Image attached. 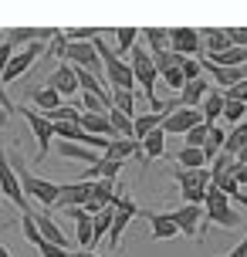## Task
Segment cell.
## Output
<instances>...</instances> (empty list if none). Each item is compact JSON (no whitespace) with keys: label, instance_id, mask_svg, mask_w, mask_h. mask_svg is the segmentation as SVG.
<instances>
[{"label":"cell","instance_id":"3957f363","mask_svg":"<svg viewBox=\"0 0 247 257\" xmlns=\"http://www.w3.org/2000/svg\"><path fill=\"white\" fill-rule=\"evenodd\" d=\"M207 223H217V227H227V230L230 227H240V213L234 210V203L220 190H213V186L203 196V227Z\"/></svg>","mask_w":247,"mask_h":257},{"label":"cell","instance_id":"5bb4252c","mask_svg":"<svg viewBox=\"0 0 247 257\" xmlns=\"http://www.w3.org/2000/svg\"><path fill=\"white\" fill-rule=\"evenodd\" d=\"M48 88L58 91L61 98L78 95V78H75V68H71V64H58L51 75H48Z\"/></svg>","mask_w":247,"mask_h":257},{"label":"cell","instance_id":"9c48e42d","mask_svg":"<svg viewBox=\"0 0 247 257\" xmlns=\"http://www.w3.org/2000/svg\"><path fill=\"white\" fill-rule=\"evenodd\" d=\"M0 193L11 200L21 213H27L31 210V203L24 200V193H21V183H17V173L11 169V163H7V156H4V149H0Z\"/></svg>","mask_w":247,"mask_h":257},{"label":"cell","instance_id":"d6a6232c","mask_svg":"<svg viewBox=\"0 0 247 257\" xmlns=\"http://www.w3.org/2000/svg\"><path fill=\"white\" fill-rule=\"evenodd\" d=\"M244 118H247V105H240V102H227V98H223V115H220V122L240 125Z\"/></svg>","mask_w":247,"mask_h":257},{"label":"cell","instance_id":"8fae6325","mask_svg":"<svg viewBox=\"0 0 247 257\" xmlns=\"http://www.w3.org/2000/svg\"><path fill=\"white\" fill-rule=\"evenodd\" d=\"M88 193H91V183H81V180H71V183H58V210H75V206H85L88 203Z\"/></svg>","mask_w":247,"mask_h":257},{"label":"cell","instance_id":"4316f807","mask_svg":"<svg viewBox=\"0 0 247 257\" xmlns=\"http://www.w3.org/2000/svg\"><path fill=\"white\" fill-rule=\"evenodd\" d=\"M176 166L180 169H207V156H203V149H190V146H183V149H176Z\"/></svg>","mask_w":247,"mask_h":257},{"label":"cell","instance_id":"7dc6e473","mask_svg":"<svg viewBox=\"0 0 247 257\" xmlns=\"http://www.w3.org/2000/svg\"><path fill=\"white\" fill-rule=\"evenodd\" d=\"M0 125H4V118H0Z\"/></svg>","mask_w":247,"mask_h":257},{"label":"cell","instance_id":"b9f144b4","mask_svg":"<svg viewBox=\"0 0 247 257\" xmlns=\"http://www.w3.org/2000/svg\"><path fill=\"white\" fill-rule=\"evenodd\" d=\"M230 176H234L237 186H247V166H240L237 159H234V166H230Z\"/></svg>","mask_w":247,"mask_h":257},{"label":"cell","instance_id":"7402d4cb","mask_svg":"<svg viewBox=\"0 0 247 257\" xmlns=\"http://www.w3.org/2000/svg\"><path fill=\"white\" fill-rule=\"evenodd\" d=\"M139 38H146V51L149 54H159V51H169V27H143Z\"/></svg>","mask_w":247,"mask_h":257},{"label":"cell","instance_id":"d590c367","mask_svg":"<svg viewBox=\"0 0 247 257\" xmlns=\"http://www.w3.org/2000/svg\"><path fill=\"white\" fill-rule=\"evenodd\" d=\"M159 78H163V81H166V85H169L173 91H176V95H180V91H183V85H186V78H183V71H180V68H169V71H163Z\"/></svg>","mask_w":247,"mask_h":257},{"label":"cell","instance_id":"e0dca14e","mask_svg":"<svg viewBox=\"0 0 247 257\" xmlns=\"http://www.w3.org/2000/svg\"><path fill=\"white\" fill-rule=\"evenodd\" d=\"M102 159H108V163H126V159H143V153H139V142L136 139H108V146H105Z\"/></svg>","mask_w":247,"mask_h":257},{"label":"cell","instance_id":"ffe728a7","mask_svg":"<svg viewBox=\"0 0 247 257\" xmlns=\"http://www.w3.org/2000/svg\"><path fill=\"white\" fill-rule=\"evenodd\" d=\"M118 173H122V166L118 163H108V159H98L95 166H85L78 173L81 183H98V180H115Z\"/></svg>","mask_w":247,"mask_h":257},{"label":"cell","instance_id":"ab89813d","mask_svg":"<svg viewBox=\"0 0 247 257\" xmlns=\"http://www.w3.org/2000/svg\"><path fill=\"white\" fill-rule=\"evenodd\" d=\"M14 51H17V48H14L11 41H0V78H4V68H7V61L14 58Z\"/></svg>","mask_w":247,"mask_h":257},{"label":"cell","instance_id":"f6af8a7d","mask_svg":"<svg viewBox=\"0 0 247 257\" xmlns=\"http://www.w3.org/2000/svg\"><path fill=\"white\" fill-rule=\"evenodd\" d=\"M0 257H11V250H7V247L0 244Z\"/></svg>","mask_w":247,"mask_h":257},{"label":"cell","instance_id":"83f0119b","mask_svg":"<svg viewBox=\"0 0 247 257\" xmlns=\"http://www.w3.org/2000/svg\"><path fill=\"white\" fill-rule=\"evenodd\" d=\"M112 38H115V48H112V51L122 58V54H129L132 48H136V41H139V27H115Z\"/></svg>","mask_w":247,"mask_h":257},{"label":"cell","instance_id":"e575fe53","mask_svg":"<svg viewBox=\"0 0 247 257\" xmlns=\"http://www.w3.org/2000/svg\"><path fill=\"white\" fill-rule=\"evenodd\" d=\"M21 233H24V240L31 247H41L44 240H41V233H38V227H34V220H31V210L27 213H21Z\"/></svg>","mask_w":247,"mask_h":257},{"label":"cell","instance_id":"9a60e30c","mask_svg":"<svg viewBox=\"0 0 247 257\" xmlns=\"http://www.w3.org/2000/svg\"><path fill=\"white\" fill-rule=\"evenodd\" d=\"M139 217H146V223H149V237H153V240H173V237L180 233L169 213H156V210H139Z\"/></svg>","mask_w":247,"mask_h":257},{"label":"cell","instance_id":"4fadbf2b","mask_svg":"<svg viewBox=\"0 0 247 257\" xmlns=\"http://www.w3.org/2000/svg\"><path fill=\"white\" fill-rule=\"evenodd\" d=\"M31 220H34V227H38V233H41V240H48V244H54V247H61V250H68V237H65V230L54 223L44 210H34L31 206Z\"/></svg>","mask_w":247,"mask_h":257},{"label":"cell","instance_id":"44dd1931","mask_svg":"<svg viewBox=\"0 0 247 257\" xmlns=\"http://www.w3.org/2000/svg\"><path fill=\"white\" fill-rule=\"evenodd\" d=\"M200 115H203L207 125H217V122H220V115H223V91L220 88L207 91V98L200 102Z\"/></svg>","mask_w":247,"mask_h":257},{"label":"cell","instance_id":"d6986e66","mask_svg":"<svg viewBox=\"0 0 247 257\" xmlns=\"http://www.w3.org/2000/svg\"><path fill=\"white\" fill-rule=\"evenodd\" d=\"M27 98H31V105H34V112H41V115H48V112H54L58 105H65V98H61L58 91H51L48 85H44V88H31Z\"/></svg>","mask_w":247,"mask_h":257},{"label":"cell","instance_id":"f35d334b","mask_svg":"<svg viewBox=\"0 0 247 257\" xmlns=\"http://www.w3.org/2000/svg\"><path fill=\"white\" fill-rule=\"evenodd\" d=\"M227 38L234 48H247V27H227Z\"/></svg>","mask_w":247,"mask_h":257},{"label":"cell","instance_id":"8992f818","mask_svg":"<svg viewBox=\"0 0 247 257\" xmlns=\"http://www.w3.org/2000/svg\"><path fill=\"white\" fill-rule=\"evenodd\" d=\"M41 54H44V44H41V41H34V44H27V48H21V51H14V58L7 61V68H4V78H0V88H4V85H11V81H17L21 75H27V71L34 68V61H38Z\"/></svg>","mask_w":247,"mask_h":257},{"label":"cell","instance_id":"30bf717a","mask_svg":"<svg viewBox=\"0 0 247 257\" xmlns=\"http://www.w3.org/2000/svg\"><path fill=\"white\" fill-rule=\"evenodd\" d=\"M203 115H200V108H176V112H169L163 118V136H186L193 125H200Z\"/></svg>","mask_w":247,"mask_h":257},{"label":"cell","instance_id":"60d3db41","mask_svg":"<svg viewBox=\"0 0 247 257\" xmlns=\"http://www.w3.org/2000/svg\"><path fill=\"white\" fill-rule=\"evenodd\" d=\"M38 254L41 257H71V250H61V247H54V244H48V240H44V244L38 247Z\"/></svg>","mask_w":247,"mask_h":257},{"label":"cell","instance_id":"7bdbcfd3","mask_svg":"<svg viewBox=\"0 0 247 257\" xmlns=\"http://www.w3.org/2000/svg\"><path fill=\"white\" fill-rule=\"evenodd\" d=\"M223 257H247V237L234 247V250H230V254H223Z\"/></svg>","mask_w":247,"mask_h":257},{"label":"cell","instance_id":"6da1fadb","mask_svg":"<svg viewBox=\"0 0 247 257\" xmlns=\"http://www.w3.org/2000/svg\"><path fill=\"white\" fill-rule=\"evenodd\" d=\"M7 163H11V169L17 173V183H21V193H24V200L31 203H38V210L44 206V210H51L54 203H58V183H51V180H44V176H34L31 169H27V163H24V156L14 149L11 156H7Z\"/></svg>","mask_w":247,"mask_h":257},{"label":"cell","instance_id":"d4e9b609","mask_svg":"<svg viewBox=\"0 0 247 257\" xmlns=\"http://www.w3.org/2000/svg\"><path fill=\"white\" fill-rule=\"evenodd\" d=\"M58 156H65V159H78V163H85V166H95L102 156L91 153V149H85V146H75V142H58Z\"/></svg>","mask_w":247,"mask_h":257},{"label":"cell","instance_id":"8d00e7d4","mask_svg":"<svg viewBox=\"0 0 247 257\" xmlns=\"http://www.w3.org/2000/svg\"><path fill=\"white\" fill-rule=\"evenodd\" d=\"M223 98H227V102H240V105H247V78H244V81H237L234 88L223 91Z\"/></svg>","mask_w":247,"mask_h":257},{"label":"cell","instance_id":"ba28073f","mask_svg":"<svg viewBox=\"0 0 247 257\" xmlns=\"http://www.w3.org/2000/svg\"><path fill=\"white\" fill-rule=\"evenodd\" d=\"M169 51L180 58H203V38L196 27H169Z\"/></svg>","mask_w":247,"mask_h":257},{"label":"cell","instance_id":"ee69618b","mask_svg":"<svg viewBox=\"0 0 247 257\" xmlns=\"http://www.w3.org/2000/svg\"><path fill=\"white\" fill-rule=\"evenodd\" d=\"M71 257H98V254H95V250H75Z\"/></svg>","mask_w":247,"mask_h":257},{"label":"cell","instance_id":"2e32d148","mask_svg":"<svg viewBox=\"0 0 247 257\" xmlns=\"http://www.w3.org/2000/svg\"><path fill=\"white\" fill-rule=\"evenodd\" d=\"M210 88H213V85H210L207 75H200V78H193V81H186V85H183V91L176 95V98H180V108H200V102L207 98Z\"/></svg>","mask_w":247,"mask_h":257},{"label":"cell","instance_id":"cb8c5ba5","mask_svg":"<svg viewBox=\"0 0 247 257\" xmlns=\"http://www.w3.org/2000/svg\"><path fill=\"white\" fill-rule=\"evenodd\" d=\"M163 125V115H156V112H143V115L132 118V139L143 142L149 132H156V128Z\"/></svg>","mask_w":247,"mask_h":257},{"label":"cell","instance_id":"7a4b0ae2","mask_svg":"<svg viewBox=\"0 0 247 257\" xmlns=\"http://www.w3.org/2000/svg\"><path fill=\"white\" fill-rule=\"evenodd\" d=\"M129 68H132V78H136V88L143 91L146 102H153V98H159L156 95V68H153V58H149V51H146L143 44H136L129 51Z\"/></svg>","mask_w":247,"mask_h":257},{"label":"cell","instance_id":"5b68a950","mask_svg":"<svg viewBox=\"0 0 247 257\" xmlns=\"http://www.w3.org/2000/svg\"><path fill=\"white\" fill-rule=\"evenodd\" d=\"M14 112L17 115H24V122L31 125V132H34V139H38V159H44V156L51 153V139H54V128L51 122L41 115V112H34L31 105H14Z\"/></svg>","mask_w":247,"mask_h":257},{"label":"cell","instance_id":"836d02e7","mask_svg":"<svg viewBox=\"0 0 247 257\" xmlns=\"http://www.w3.org/2000/svg\"><path fill=\"white\" fill-rule=\"evenodd\" d=\"M210 128L213 125H207V122H200V125H193L183 139H186V146L190 149H203V142H207V136H210Z\"/></svg>","mask_w":247,"mask_h":257},{"label":"cell","instance_id":"52a82bcc","mask_svg":"<svg viewBox=\"0 0 247 257\" xmlns=\"http://www.w3.org/2000/svg\"><path fill=\"white\" fill-rule=\"evenodd\" d=\"M112 230H108V244H112V250L118 247V240H122V233H126V227L132 223V217H139V203L132 200V196H126V193H118L115 203H112Z\"/></svg>","mask_w":247,"mask_h":257},{"label":"cell","instance_id":"bcb514c9","mask_svg":"<svg viewBox=\"0 0 247 257\" xmlns=\"http://www.w3.org/2000/svg\"><path fill=\"white\" fill-rule=\"evenodd\" d=\"M0 38H4V31H0Z\"/></svg>","mask_w":247,"mask_h":257},{"label":"cell","instance_id":"603a6c76","mask_svg":"<svg viewBox=\"0 0 247 257\" xmlns=\"http://www.w3.org/2000/svg\"><path fill=\"white\" fill-rule=\"evenodd\" d=\"M68 217L78 223V230H75V237H78L81 250H91V213H85L81 206H75V210H68Z\"/></svg>","mask_w":247,"mask_h":257},{"label":"cell","instance_id":"7c38bea8","mask_svg":"<svg viewBox=\"0 0 247 257\" xmlns=\"http://www.w3.org/2000/svg\"><path fill=\"white\" fill-rule=\"evenodd\" d=\"M169 217L183 237H200V230H203V206H176Z\"/></svg>","mask_w":247,"mask_h":257},{"label":"cell","instance_id":"277c9868","mask_svg":"<svg viewBox=\"0 0 247 257\" xmlns=\"http://www.w3.org/2000/svg\"><path fill=\"white\" fill-rule=\"evenodd\" d=\"M173 176L180 183L183 206H203V196L210 190V169H176Z\"/></svg>","mask_w":247,"mask_h":257},{"label":"cell","instance_id":"ac0fdd59","mask_svg":"<svg viewBox=\"0 0 247 257\" xmlns=\"http://www.w3.org/2000/svg\"><path fill=\"white\" fill-rule=\"evenodd\" d=\"M200 38H203V51H207L203 58H213V54H223L227 48H234L227 38V27H203Z\"/></svg>","mask_w":247,"mask_h":257},{"label":"cell","instance_id":"74e56055","mask_svg":"<svg viewBox=\"0 0 247 257\" xmlns=\"http://www.w3.org/2000/svg\"><path fill=\"white\" fill-rule=\"evenodd\" d=\"M180 71H183V78H186V81H193V78L203 75V71H200V61H196V58H183Z\"/></svg>","mask_w":247,"mask_h":257},{"label":"cell","instance_id":"f1b7e54d","mask_svg":"<svg viewBox=\"0 0 247 257\" xmlns=\"http://www.w3.org/2000/svg\"><path fill=\"white\" fill-rule=\"evenodd\" d=\"M223 142H227V132H223L220 125H213V128H210V136H207V142H203V156H207V163H213V159L223 153Z\"/></svg>","mask_w":247,"mask_h":257},{"label":"cell","instance_id":"1f68e13d","mask_svg":"<svg viewBox=\"0 0 247 257\" xmlns=\"http://www.w3.org/2000/svg\"><path fill=\"white\" fill-rule=\"evenodd\" d=\"M48 122H71V125H78V118H81V112H78V105H58V108H54V112H48Z\"/></svg>","mask_w":247,"mask_h":257},{"label":"cell","instance_id":"f546056e","mask_svg":"<svg viewBox=\"0 0 247 257\" xmlns=\"http://www.w3.org/2000/svg\"><path fill=\"white\" fill-rule=\"evenodd\" d=\"M136 95H139V91H108L112 108L122 112V115H129V118H136Z\"/></svg>","mask_w":247,"mask_h":257},{"label":"cell","instance_id":"484cf974","mask_svg":"<svg viewBox=\"0 0 247 257\" xmlns=\"http://www.w3.org/2000/svg\"><path fill=\"white\" fill-rule=\"evenodd\" d=\"M139 153H143V159H159V156H166V136H163V128L149 132V136L139 142Z\"/></svg>","mask_w":247,"mask_h":257},{"label":"cell","instance_id":"4dcf8cb0","mask_svg":"<svg viewBox=\"0 0 247 257\" xmlns=\"http://www.w3.org/2000/svg\"><path fill=\"white\" fill-rule=\"evenodd\" d=\"M108 122H112V132H115V139H132V118L115 112V108H108Z\"/></svg>","mask_w":247,"mask_h":257}]
</instances>
